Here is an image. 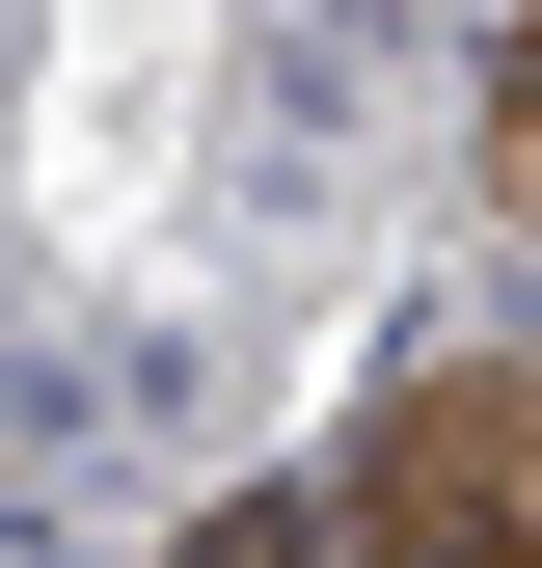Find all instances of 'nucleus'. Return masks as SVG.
<instances>
[{
    "label": "nucleus",
    "instance_id": "2",
    "mask_svg": "<svg viewBox=\"0 0 542 568\" xmlns=\"http://www.w3.org/2000/svg\"><path fill=\"white\" fill-rule=\"evenodd\" d=\"M353 568H515V325H461L353 434Z\"/></svg>",
    "mask_w": 542,
    "mask_h": 568
},
{
    "label": "nucleus",
    "instance_id": "1",
    "mask_svg": "<svg viewBox=\"0 0 542 568\" xmlns=\"http://www.w3.org/2000/svg\"><path fill=\"white\" fill-rule=\"evenodd\" d=\"M380 0H0V487L218 460L380 217Z\"/></svg>",
    "mask_w": 542,
    "mask_h": 568
}]
</instances>
